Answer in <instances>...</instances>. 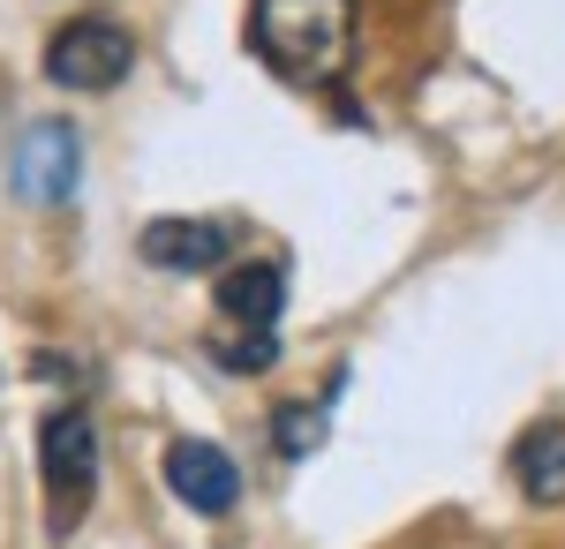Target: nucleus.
<instances>
[{
  "label": "nucleus",
  "instance_id": "1",
  "mask_svg": "<svg viewBox=\"0 0 565 549\" xmlns=\"http://www.w3.org/2000/svg\"><path fill=\"white\" fill-rule=\"evenodd\" d=\"M249 45L279 84H340L354 61V0H257Z\"/></svg>",
  "mask_w": 565,
  "mask_h": 549
},
{
  "label": "nucleus",
  "instance_id": "2",
  "mask_svg": "<svg viewBox=\"0 0 565 549\" xmlns=\"http://www.w3.org/2000/svg\"><path fill=\"white\" fill-rule=\"evenodd\" d=\"M39 474H45V505H53V535H76L98 489V422L84 407H61L39 429Z\"/></svg>",
  "mask_w": 565,
  "mask_h": 549
},
{
  "label": "nucleus",
  "instance_id": "3",
  "mask_svg": "<svg viewBox=\"0 0 565 549\" xmlns=\"http://www.w3.org/2000/svg\"><path fill=\"white\" fill-rule=\"evenodd\" d=\"M129 68H136V39L106 15H84L68 31H53V45H45V76L61 90H114Z\"/></svg>",
  "mask_w": 565,
  "mask_h": 549
},
{
  "label": "nucleus",
  "instance_id": "4",
  "mask_svg": "<svg viewBox=\"0 0 565 549\" xmlns=\"http://www.w3.org/2000/svg\"><path fill=\"white\" fill-rule=\"evenodd\" d=\"M167 489H174L189 512L218 519V512L242 505V466L226 460L218 444H204V437H174V444H167Z\"/></svg>",
  "mask_w": 565,
  "mask_h": 549
},
{
  "label": "nucleus",
  "instance_id": "5",
  "mask_svg": "<svg viewBox=\"0 0 565 549\" xmlns=\"http://www.w3.org/2000/svg\"><path fill=\"white\" fill-rule=\"evenodd\" d=\"M76 173H84L76 128L39 121L23 136V151H15V196H23V204H68V196H76Z\"/></svg>",
  "mask_w": 565,
  "mask_h": 549
},
{
  "label": "nucleus",
  "instance_id": "6",
  "mask_svg": "<svg viewBox=\"0 0 565 549\" xmlns=\"http://www.w3.org/2000/svg\"><path fill=\"white\" fill-rule=\"evenodd\" d=\"M136 249H143L151 271H226L234 226H218V218H151Z\"/></svg>",
  "mask_w": 565,
  "mask_h": 549
},
{
  "label": "nucleus",
  "instance_id": "7",
  "mask_svg": "<svg viewBox=\"0 0 565 549\" xmlns=\"http://www.w3.org/2000/svg\"><path fill=\"white\" fill-rule=\"evenodd\" d=\"M218 309L242 324V332H271L279 309H287V271L279 263H242L218 279Z\"/></svg>",
  "mask_w": 565,
  "mask_h": 549
},
{
  "label": "nucleus",
  "instance_id": "8",
  "mask_svg": "<svg viewBox=\"0 0 565 549\" xmlns=\"http://www.w3.org/2000/svg\"><path fill=\"white\" fill-rule=\"evenodd\" d=\"M513 482L527 505H565V422H535L513 452Z\"/></svg>",
  "mask_w": 565,
  "mask_h": 549
},
{
  "label": "nucleus",
  "instance_id": "9",
  "mask_svg": "<svg viewBox=\"0 0 565 549\" xmlns=\"http://www.w3.org/2000/svg\"><path fill=\"white\" fill-rule=\"evenodd\" d=\"M324 422H332V391H324L309 415H302V407H287V415L271 422V437H279V452H287V460H309V452L324 444Z\"/></svg>",
  "mask_w": 565,
  "mask_h": 549
},
{
  "label": "nucleus",
  "instance_id": "10",
  "mask_svg": "<svg viewBox=\"0 0 565 549\" xmlns=\"http://www.w3.org/2000/svg\"><path fill=\"white\" fill-rule=\"evenodd\" d=\"M218 362H226V369H249V377H264V369H271V362H279V338H271V332L226 338V346H218Z\"/></svg>",
  "mask_w": 565,
  "mask_h": 549
}]
</instances>
